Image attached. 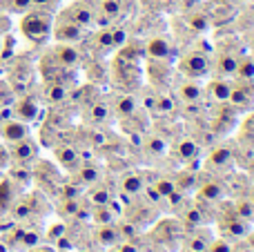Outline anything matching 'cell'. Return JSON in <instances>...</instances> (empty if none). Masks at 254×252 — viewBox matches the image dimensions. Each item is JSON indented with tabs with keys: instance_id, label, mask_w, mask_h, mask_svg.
<instances>
[{
	"instance_id": "obj_1",
	"label": "cell",
	"mask_w": 254,
	"mask_h": 252,
	"mask_svg": "<svg viewBox=\"0 0 254 252\" xmlns=\"http://www.w3.org/2000/svg\"><path fill=\"white\" fill-rule=\"evenodd\" d=\"M20 29L27 38L43 40L52 31V16L47 11H27L20 22Z\"/></svg>"
},
{
	"instance_id": "obj_2",
	"label": "cell",
	"mask_w": 254,
	"mask_h": 252,
	"mask_svg": "<svg viewBox=\"0 0 254 252\" xmlns=\"http://www.w3.org/2000/svg\"><path fill=\"white\" fill-rule=\"evenodd\" d=\"M63 18L80 25L83 29H87V27H92L94 22H96V9H94L89 2H85V0H76L74 4H69V7L65 9Z\"/></svg>"
},
{
	"instance_id": "obj_3",
	"label": "cell",
	"mask_w": 254,
	"mask_h": 252,
	"mask_svg": "<svg viewBox=\"0 0 254 252\" xmlns=\"http://www.w3.org/2000/svg\"><path fill=\"white\" fill-rule=\"evenodd\" d=\"M54 38H56L58 43L74 45L85 38V29L80 25H76V22L67 20V18H61V20L56 22V27H54Z\"/></svg>"
},
{
	"instance_id": "obj_4",
	"label": "cell",
	"mask_w": 254,
	"mask_h": 252,
	"mask_svg": "<svg viewBox=\"0 0 254 252\" xmlns=\"http://www.w3.org/2000/svg\"><path fill=\"white\" fill-rule=\"evenodd\" d=\"M0 136L13 145V143H18V141L29 138V125H27L25 121H18V119L4 121V123L0 125Z\"/></svg>"
},
{
	"instance_id": "obj_5",
	"label": "cell",
	"mask_w": 254,
	"mask_h": 252,
	"mask_svg": "<svg viewBox=\"0 0 254 252\" xmlns=\"http://www.w3.org/2000/svg\"><path fill=\"white\" fill-rule=\"evenodd\" d=\"M207 69H210V61H207L205 54H190V56H185L183 61H181V71L188 76H194V78H198V76H205Z\"/></svg>"
},
{
	"instance_id": "obj_6",
	"label": "cell",
	"mask_w": 254,
	"mask_h": 252,
	"mask_svg": "<svg viewBox=\"0 0 254 252\" xmlns=\"http://www.w3.org/2000/svg\"><path fill=\"white\" fill-rule=\"evenodd\" d=\"M54 58L61 67H76L80 63V52L69 43H61L54 49Z\"/></svg>"
},
{
	"instance_id": "obj_7",
	"label": "cell",
	"mask_w": 254,
	"mask_h": 252,
	"mask_svg": "<svg viewBox=\"0 0 254 252\" xmlns=\"http://www.w3.org/2000/svg\"><path fill=\"white\" fill-rule=\"evenodd\" d=\"M170 52H172V45H170V40L163 38V36H156V38H152L147 43V54L154 61H165V58L170 56Z\"/></svg>"
},
{
	"instance_id": "obj_8",
	"label": "cell",
	"mask_w": 254,
	"mask_h": 252,
	"mask_svg": "<svg viewBox=\"0 0 254 252\" xmlns=\"http://www.w3.org/2000/svg\"><path fill=\"white\" fill-rule=\"evenodd\" d=\"M13 112H16V119L18 121L29 123V121H34L36 116H38V103H36L34 98H22V101L16 103Z\"/></svg>"
},
{
	"instance_id": "obj_9",
	"label": "cell",
	"mask_w": 254,
	"mask_h": 252,
	"mask_svg": "<svg viewBox=\"0 0 254 252\" xmlns=\"http://www.w3.org/2000/svg\"><path fill=\"white\" fill-rule=\"evenodd\" d=\"M11 156L16 161H20V163H27V161H31L36 156V145L29 141V138L13 143L11 145Z\"/></svg>"
},
{
	"instance_id": "obj_10",
	"label": "cell",
	"mask_w": 254,
	"mask_h": 252,
	"mask_svg": "<svg viewBox=\"0 0 254 252\" xmlns=\"http://www.w3.org/2000/svg\"><path fill=\"white\" fill-rule=\"evenodd\" d=\"M232 83H228V80H214V83L210 85V94L214 101L219 103H228L230 101V94H232Z\"/></svg>"
},
{
	"instance_id": "obj_11",
	"label": "cell",
	"mask_w": 254,
	"mask_h": 252,
	"mask_svg": "<svg viewBox=\"0 0 254 252\" xmlns=\"http://www.w3.org/2000/svg\"><path fill=\"white\" fill-rule=\"evenodd\" d=\"M237 67H239V58L230 52L223 54V56L219 58V63H216V69H219L221 76H234L237 74Z\"/></svg>"
},
{
	"instance_id": "obj_12",
	"label": "cell",
	"mask_w": 254,
	"mask_h": 252,
	"mask_svg": "<svg viewBox=\"0 0 254 252\" xmlns=\"http://www.w3.org/2000/svg\"><path fill=\"white\" fill-rule=\"evenodd\" d=\"M179 96H181V101H185V103H196L198 98L203 96V89H201V85H196V83H183L179 87Z\"/></svg>"
},
{
	"instance_id": "obj_13",
	"label": "cell",
	"mask_w": 254,
	"mask_h": 252,
	"mask_svg": "<svg viewBox=\"0 0 254 252\" xmlns=\"http://www.w3.org/2000/svg\"><path fill=\"white\" fill-rule=\"evenodd\" d=\"M136 107H138V101L131 94H123V96L116 98V112L121 116H131L136 112Z\"/></svg>"
},
{
	"instance_id": "obj_14",
	"label": "cell",
	"mask_w": 254,
	"mask_h": 252,
	"mask_svg": "<svg viewBox=\"0 0 254 252\" xmlns=\"http://www.w3.org/2000/svg\"><path fill=\"white\" fill-rule=\"evenodd\" d=\"M56 156H58V161H61L63 165H65V168H74L76 163H78V152L74 150V147H58L56 150Z\"/></svg>"
},
{
	"instance_id": "obj_15",
	"label": "cell",
	"mask_w": 254,
	"mask_h": 252,
	"mask_svg": "<svg viewBox=\"0 0 254 252\" xmlns=\"http://www.w3.org/2000/svg\"><path fill=\"white\" fill-rule=\"evenodd\" d=\"M143 188H145V183H143V179H140V174L131 172L123 179V192H127V194H138Z\"/></svg>"
},
{
	"instance_id": "obj_16",
	"label": "cell",
	"mask_w": 254,
	"mask_h": 252,
	"mask_svg": "<svg viewBox=\"0 0 254 252\" xmlns=\"http://www.w3.org/2000/svg\"><path fill=\"white\" fill-rule=\"evenodd\" d=\"M98 7L105 18H116L123 9V0H98Z\"/></svg>"
},
{
	"instance_id": "obj_17",
	"label": "cell",
	"mask_w": 254,
	"mask_h": 252,
	"mask_svg": "<svg viewBox=\"0 0 254 252\" xmlns=\"http://www.w3.org/2000/svg\"><path fill=\"white\" fill-rule=\"evenodd\" d=\"M250 101L252 98L246 87H232V94H230L228 103H232V105H237V107H246V105H250Z\"/></svg>"
},
{
	"instance_id": "obj_18",
	"label": "cell",
	"mask_w": 254,
	"mask_h": 252,
	"mask_svg": "<svg viewBox=\"0 0 254 252\" xmlns=\"http://www.w3.org/2000/svg\"><path fill=\"white\" fill-rule=\"evenodd\" d=\"M237 76H241L243 80H254V58H243L239 61V67H237Z\"/></svg>"
},
{
	"instance_id": "obj_19",
	"label": "cell",
	"mask_w": 254,
	"mask_h": 252,
	"mask_svg": "<svg viewBox=\"0 0 254 252\" xmlns=\"http://www.w3.org/2000/svg\"><path fill=\"white\" fill-rule=\"evenodd\" d=\"M201 196L205 201H216V199H221L223 196V188L219 186V183H205V186L201 188Z\"/></svg>"
},
{
	"instance_id": "obj_20",
	"label": "cell",
	"mask_w": 254,
	"mask_h": 252,
	"mask_svg": "<svg viewBox=\"0 0 254 252\" xmlns=\"http://www.w3.org/2000/svg\"><path fill=\"white\" fill-rule=\"evenodd\" d=\"M198 152V145L192 141V138H183V141L179 143V156L181 159H194Z\"/></svg>"
},
{
	"instance_id": "obj_21",
	"label": "cell",
	"mask_w": 254,
	"mask_h": 252,
	"mask_svg": "<svg viewBox=\"0 0 254 252\" xmlns=\"http://www.w3.org/2000/svg\"><path fill=\"white\" fill-rule=\"evenodd\" d=\"M210 161L214 165H228L230 161H232V150H230V147H216V150L212 152Z\"/></svg>"
},
{
	"instance_id": "obj_22",
	"label": "cell",
	"mask_w": 254,
	"mask_h": 252,
	"mask_svg": "<svg viewBox=\"0 0 254 252\" xmlns=\"http://www.w3.org/2000/svg\"><path fill=\"white\" fill-rule=\"evenodd\" d=\"M98 244L101 246H114L116 244V230L114 228H110V226H103V228H98Z\"/></svg>"
},
{
	"instance_id": "obj_23",
	"label": "cell",
	"mask_w": 254,
	"mask_h": 252,
	"mask_svg": "<svg viewBox=\"0 0 254 252\" xmlns=\"http://www.w3.org/2000/svg\"><path fill=\"white\" fill-rule=\"evenodd\" d=\"M107 116H110V107H107L105 103H94L92 112H89V119H92L94 123H103V121H107Z\"/></svg>"
},
{
	"instance_id": "obj_24",
	"label": "cell",
	"mask_w": 254,
	"mask_h": 252,
	"mask_svg": "<svg viewBox=\"0 0 254 252\" xmlns=\"http://www.w3.org/2000/svg\"><path fill=\"white\" fill-rule=\"evenodd\" d=\"M154 188L158 190L161 196H176V186H174V181H170V179H161Z\"/></svg>"
},
{
	"instance_id": "obj_25",
	"label": "cell",
	"mask_w": 254,
	"mask_h": 252,
	"mask_svg": "<svg viewBox=\"0 0 254 252\" xmlns=\"http://www.w3.org/2000/svg\"><path fill=\"white\" fill-rule=\"evenodd\" d=\"M67 96V89H65V85H61V83H56V85H49V92H47V98L52 103H58V101H63V98Z\"/></svg>"
},
{
	"instance_id": "obj_26",
	"label": "cell",
	"mask_w": 254,
	"mask_h": 252,
	"mask_svg": "<svg viewBox=\"0 0 254 252\" xmlns=\"http://www.w3.org/2000/svg\"><path fill=\"white\" fill-rule=\"evenodd\" d=\"M7 7L16 13H27L34 4H31V0H7Z\"/></svg>"
},
{
	"instance_id": "obj_27",
	"label": "cell",
	"mask_w": 254,
	"mask_h": 252,
	"mask_svg": "<svg viewBox=\"0 0 254 252\" xmlns=\"http://www.w3.org/2000/svg\"><path fill=\"white\" fill-rule=\"evenodd\" d=\"M237 214L241 219H252L254 217V203L252 201H241V203L237 205Z\"/></svg>"
},
{
	"instance_id": "obj_28",
	"label": "cell",
	"mask_w": 254,
	"mask_h": 252,
	"mask_svg": "<svg viewBox=\"0 0 254 252\" xmlns=\"http://www.w3.org/2000/svg\"><path fill=\"white\" fill-rule=\"evenodd\" d=\"M156 110L163 112V114H170L172 110H174V101H172L170 96H161L156 98Z\"/></svg>"
},
{
	"instance_id": "obj_29",
	"label": "cell",
	"mask_w": 254,
	"mask_h": 252,
	"mask_svg": "<svg viewBox=\"0 0 254 252\" xmlns=\"http://www.w3.org/2000/svg\"><path fill=\"white\" fill-rule=\"evenodd\" d=\"M207 248H210V244H207L203 237H196V239H192V241L188 244V250H190V252H205Z\"/></svg>"
},
{
	"instance_id": "obj_30",
	"label": "cell",
	"mask_w": 254,
	"mask_h": 252,
	"mask_svg": "<svg viewBox=\"0 0 254 252\" xmlns=\"http://www.w3.org/2000/svg\"><path fill=\"white\" fill-rule=\"evenodd\" d=\"M80 181H83V183H96L98 181V170L83 168V170H80Z\"/></svg>"
},
{
	"instance_id": "obj_31",
	"label": "cell",
	"mask_w": 254,
	"mask_h": 252,
	"mask_svg": "<svg viewBox=\"0 0 254 252\" xmlns=\"http://www.w3.org/2000/svg\"><path fill=\"white\" fill-rule=\"evenodd\" d=\"M92 201L94 203H98V205H105L107 201H110V192H107L105 188H98V190L92 192Z\"/></svg>"
},
{
	"instance_id": "obj_32",
	"label": "cell",
	"mask_w": 254,
	"mask_h": 252,
	"mask_svg": "<svg viewBox=\"0 0 254 252\" xmlns=\"http://www.w3.org/2000/svg\"><path fill=\"white\" fill-rule=\"evenodd\" d=\"M210 252H232V246L228 244V241H214V244L207 248Z\"/></svg>"
},
{
	"instance_id": "obj_33",
	"label": "cell",
	"mask_w": 254,
	"mask_h": 252,
	"mask_svg": "<svg viewBox=\"0 0 254 252\" xmlns=\"http://www.w3.org/2000/svg\"><path fill=\"white\" fill-rule=\"evenodd\" d=\"M228 230L230 232H232V235H237V237H243V235H246V226H243V223L241 221H232V223H228Z\"/></svg>"
},
{
	"instance_id": "obj_34",
	"label": "cell",
	"mask_w": 254,
	"mask_h": 252,
	"mask_svg": "<svg viewBox=\"0 0 254 252\" xmlns=\"http://www.w3.org/2000/svg\"><path fill=\"white\" fill-rule=\"evenodd\" d=\"M9 196H11V188H9V183H0V205H7Z\"/></svg>"
},
{
	"instance_id": "obj_35",
	"label": "cell",
	"mask_w": 254,
	"mask_h": 252,
	"mask_svg": "<svg viewBox=\"0 0 254 252\" xmlns=\"http://www.w3.org/2000/svg\"><path fill=\"white\" fill-rule=\"evenodd\" d=\"M123 43H125V31L123 29H114V31H112V45H114V47H121Z\"/></svg>"
},
{
	"instance_id": "obj_36",
	"label": "cell",
	"mask_w": 254,
	"mask_h": 252,
	"mask_svg": "<svg viewBox=\"0 0 254 252\" xmlns=\"http://www.w3.org/2000/svg\"><path fill=\"white\" fill-rule=\"evenodd\" d=\"M147 147H149V150L154 152V154H161V152L165 150V143H163L161 138H152V141H149V145H147Z\"/></svg>"
},
{
	"instance_id": "obj_37",
	"label": "cell",
	"mask_w": 254,
	"mask_h": 252,
	"mask_svg": "<svg viewBox=\"0 0 254 252\" xmlns=\"http://www.w3.org/2000/svg\"><path fill=\"white\" fill-rule=\"evenodd\" d=\"M63 235H65V226H63V223H56V226H52V230H49V239H61Z\"/></svg>"
},
{
	"instance_id": "obj_38",
	"label": "cell",
	"mask_w": 254,
	"mask_h": 252,
	"mask_svg": "<svg viewBox=\"0 0 254 252\" xmlns=\"http://www.w3.org/2000/svg\"><path fill=\"white\" fill-rule=\"evenodd\" d=\"M63 194H65L67 199H76V196H78V188H74V186H65V188H63Z\"/></svg>"
},
{
	"instance_id": "obj_39",
	"label": "cell",
	"mask_w": 254,
	"mask_h": 252,
	"mask_svg": "<svg viewBox=\"0 0 254 252\" xmlns=\"http://www.w3.org/2000/svg\"><path fill=\"white\" fill-rule=\"evenodd\" d=\"M25 246H31V248H36V246H38V235H34V232H27V235H25Z\"/></svg>"
},
{
	"instance_id": "obj_40",
	"label": "cell",
	"mask_w": 254,
	"mask_h": 252,
	"mask_svg": "<svg viewBox=\"0 0 254 252\" xmlns=\"http://www.w3.org/2000/svg\"><path fill=\"white\" fill-rule=\"evenodd\" d=\"M13 214H16V219H22L29 214V205H16V210H13Z\"/></svg>"
},
{
	"instance_id": "obj_41",
	"label": "cell",
	"mask_w": 254,
	"mask_h": 252,
	"mask_svg": "<svg viewBox=\"0 0 254 252\" xmlns=\"http://www.w3.org/2000/svg\"><path fill=\"white\" fill-rule=\"evenodd\" d=\"M101 45L103 47H114V45H112V31H103L101 34Z\"/></svg>"
},
{
	"instance_id": "obj_42",
	"label": "cell",
	"mask_w": 254,
	"mask_h": 252,
	"mask_svg": "<svg viewBox=\"0 0 254 252\" xmlns=\"http://www.w3.org/2000/svg\"><path fill=\"white\" fill-rule=\"evenodd\" d=\"M147 196H149V201H154V203L163 199V196L158 194V190H156V188H147Z\"/></svg>"
},
{
	"instance_id": "obj_43",
	"label": "cell",
	"mask_w": 254,
	"mask_h": 252,
	"mask_svg": "<svg viewBox=\"0 0 254 252\" xmlns=\"http://www.w3.org/2000/svg\"><path fill=\"white\" fill-rule=\"evenodd\" d=\"M192 27L194 29H205L207 20H203V18H192Z\"/></svg>"
},
{
	"instance_id": "obj_44",
	"label": "cell",
	"mask_w": 254,
	"mask_h": 252,
	"mask_svg": "<svg viewBox=\"0 0 254 252\" xmlns=\"http://www.w3.org/2000/svg\"><path fill=\"white\" fill-rule=\"evenodd\" d=\"M96 221H103V223H107V221H110V214L105 212V208H101V210H98V212H96Z\"/></svg>"
},
{
	"instance_id": "obj_45",
	"label": "cell",
	"mask_w": 254,
	"mask_h": 252,
	"mask_svg": "<svg viewBox=\"0 0 254 252\" xmlns=\"http://www.w3.org/2000/svg\"><path fill=\"white\" fill-rule=\"evenodd\" d=\"M52 2H56V0H31V4H34L36 9H40V7H49Z\"/></svg>"
},
{
	"instance_id": "obj_46",
	"label": "cell",
	"mask_w": 254,
	"mask_h": 252,
	"mask_svg": "<svg viewBox=\"0 0 254 252\" xmlns=\"http://www.w3.org/2000/svg\"><path fill=\"white\" fill-rule=\"evenodd\" d=\"M56 241H58V246H61V248H65V250H69V248H71L69 239H65V237H61V239H56Z\"/></svg>"
},
{
	"instance_id": "obj_47",
	"label": "cell",
	"mask_w": 254,
	"mask_h": 252,
	"mask_svg": "<svg viewBox=\"0 0 254 252\" xmlns=\"http://www.w3.org/2000/svg\"><path fill=\"white\" fill-rule=\"evenodd\" d=\"M65 208H67V212H69V214H74V212H76V208H78V203H76V201H69V203H67Z\"/></svg>"
},
{
	"instance_id": "obj_48",
	"label": "cell",
	"mask_w": 254,
	"mask_h": 252,
	"mask_svg": "<svg viewBox=\"0 0 254 252\" xmlns=\"http://www.w3.org/2000/svg\"><path fill=\"white\" fill-rule=\"evenodd\" d=\"M29 252H54V250H49V248H31Z\"/></svg>"
},
{
	"instance_id": "obj_49",
	"label": "cell",
	"mask_w": 254,
	"mask_h": 252,
	"mask_svg": "<svg viewBox=\"0 0 254 252\" xmlns=\"http://www.w3.org/2000/svg\"><path fill=\"white\" fill-rule=\"evenodd\" d=\"M121 252H136V248H134V246H125V248L121 250Z\"/></svg>"
},
{
	"instance_id": "obj_50",
	"label": "cell",
	"mask_w": 254,
	"mask_h": 252,
	"mask_svg": "<svg viewBox=\"0 0 254 252\" xmlns=\"http://www.w3.org/2000/svg\"><path fill=\"white\" fill-rule=\"evenodd\" d=\"M190 221H198V212H192V214H190Z\"/></svg>"
},
{
	"instance_id": "obj_51",
	"label": "cell",
	"mask_w": 254,
	"mask_h": 252,
	"mask_svg": "<svg viewBox=\"0 0 254 252\" xmlns=\"http://www.w3.org/2000/svg\"><path fill=\"white\" fill-rule=\"evenodd\" d=\"M0 252H9V250H7V246H4V244H0Z\"/></svg>"
},
{
	"instance_id": "obj_52",
	"label": "cell",
	"mask_w": 254,
	"mask_h": 252,
	"mask_svg": "<svg viewBox=\"0 0 254 252\" xmlns=\"http://www.w3.org/2000/svg\"><path fill=\"white\" fill-rule=\"evenodd\" d=\"M252 203H254V192H252Z\"/></svg>"
},
{
	"instance_id": "obj_53",
	"label": "cell",
	"mask_w": 254,
	"mask_h": 252,
	"mask_svg": "<svg viewBox=\"0 0 254 252\" xmlns=\"http://www.w3.org/2000/svg\"><path fill=\"white\" fill-rule=\"evenodd\" d=\"M119 252H121V250H119Z\"/></svg>"
}]
</instances>
